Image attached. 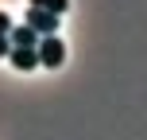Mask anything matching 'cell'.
I'll use <instances>...</instances> for the list:
<instances>
[{
  "label": "cell",
  "mask_w": 147,
  "mask_h": 140,
  "mask_svg": "<svg viewBox=\"0 0 147 140\" xmlns=\"http://www.w3.org/2000/svg\"><path fill=\"white\" fill-rule=\"evenodd\" d=\"M23 27H31L39 39H43V35H54V31H58V16L43 12V8H27V16H23Z\"/></svg>",
  "instance_id": "cell-1"
},
{
  "label": "cell",
  "mask_w": 147,
  "mask_h": 140,
  "mask_svg": "<svg viewBox=\"0 0 147 140\" xmlns=\"http://www.w3.org/2000/svg\"><path fill=\"white\" fill-rule=\"evenodd\" d=\"M35 55H39V66H62V59H66V47H62V39L43 35V39H39V47H35Z\"/></svg>",
  "instance_id": "cell-2"
},
{
  "label": "cell",
  "mask_w": 147,
  "mask_h": 140,
  "mask_svg": "<svg viewBox=\"0 0 147 140\" xmlns=\"http://www.w3.org/2000/svg\"><path fill=\"white\" fill-rule=\"evenodd\" d=\"M8 43H12V47H23V51H35V47H39V35H35L31 27H23V23H20V27L12 23V31H8Z\"/></svg>",
  "instance_id": "cell-3"
},
{
  "label": "cell",
  "mask_w": 147,
  "mask_h": 140,
  "mask_svg": "<svg viewBox=\"0 0 147 140\" xmlns=\"http://www.w3.org/2000/svg\"><path fill=\"white\" fill-rule=\"evenodd\" d=\"M8 59H12L16 70H35V66H39V55H35V51H23V47H12Z\"/></svg>",
  "instance_id": "cell-4"
},
{
  "label": "cell",
  "mask_w": 147,
  "mask_h": 140,
  "mask_svg": "<svg viewBox=\"0 0 147 140\" xmlns=\"http://www.w3.org/2000/svg\"><path fill=\"white\" fill-rule=\"evenodd\" d=\"M27 8H43V12H51V16H62L70 8V0H27Z\"/></svg>",
  "instance_id": "cell-5"
},
{
  "label": "cell",
  "mask_w": 147,
  "mask_h": 140,
  "mask_svg": "<svg viewBox=\"0 0 147 140\" xmlns=\"http://www.w3.org/2000/svg\"><path fill=\"white\" fill-rule=\"evenodd\" d=\"M8 31H12V16L0 12V35H8Z\"/></svg>",
  "instance_id": "cell-6"
},
{
  "label": "cell",
  "mask_w": 147,
  "mask_h": 140,
  "mask_svg": "<svg viewBox=\"0 0 147 140\" xmlns=\"http://www.w3.org/2000/svg\"><path fill=\"white\" fill-rule=\"evenodd\" d=\"M4 55H12V43H8V35H0V59Z\"/></svg>",
  "instance_id": "cell-7"
}]
</instances>
